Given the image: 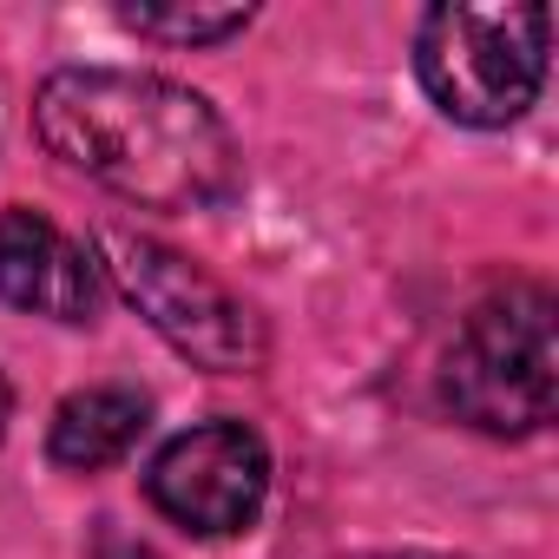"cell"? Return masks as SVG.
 Segmentation results:
<instances>
[{
    "label": "cell",
    "mask_w": 559,
    "mask_h": 559,
    "mask_svg": "<svg viewBox=\"0 0 559 559\" xmlns=\"http://www.w3.org/2000/svg\"><path fill=\"white\" fill-rule=\"evenodd\" d=\"M40 145L145 211H211L243 185V158L217 106L165 73L60 67L34 93Z\"/></svg>",
    "instance_id": "cell-1"
},
{
    "label": "cell",
    "mask_w": 559,
    "mask_h": 559,
    "mask_svg": "<svg viewBox=\"0 0 559 559\" xmlns=\"http://www.w3.org/2000/svg\"><path fill=\"white\" fill-rule=\"evenodd\" d=\"M552 389H559L552 290L507 284L487 304H474L441 369L448 408L480 435H539L552 421Z\"/></svg>",
    "instance_id": "cell-2"
},
{
    "label": "cell",
    "mask_w": 559,
    "mask_h": 559,
    "mask_svg": "<svg viewBox=\"0 0 559 559\" xmlns=\"http://www.w3.org/2000/svg\"><path fill=\"white\" fill-rule=\"evenodd\" d=\"M546 34H552V14L539 0H520V8H467V0H448V8L421 14L415 73L448 119L507 126L546 86Z\"/></svg>",
    "instance_id": "cell-3"
},
{
    "label": "cell",
    "mask_w": 559,
    "mask_h": 559,
    "mask_svg": "<svg viewBox=\"0 0 559 559\" xmlns=\"http://www.w3.org/2000/svg\"><path fill=\"white\" fill-rule=\"evenodd\" d=\"M106 276L126 290V304L178 349L191 356L198 369H217V376H243V369H263L270 356V336L257 323V310L243 297H230L204 263H191L185 250L158 243V237H139L126 224H99V257Z\"/></svg>",
    "instance_id": "cell-4"
},
{
    "label": "cell",
    "mask_w": 559,
    "mask_h": 559,
    "mask_svg": "<svg viewBox=\"0 0 559 559\" xmlns=\"http://www.w3.org/2000/svg\"><path fill=\"white\" fill-rule=\"evenodd\" d=\"M263 487H270V448L243 421H198L171 435L145 467L152 507L198 539L243 533L263 507Z\"/></svg>",
    "instance_id": "cell-5"
},
{
    "label": "cell",
    "mask_w": 559,
    "mask_h": 559,
    "mask_svg": "<svg viewBox=\"0 0 559 559\" xmlns=\"http://www.w3.org/2000/svg\"><path fill=\"white\" fill-rule=\"evenodd\" d=\"M0 304L53 323H93L99 310V263L40 211H0Z\"/></svg>",
    "instance_id": "cell-6"
},
{
    "label": "cell",
    "mask_w": 559,
    "mask_h": 559,
    "mask_svg": "<svg viewBox=\"0 0 559 559\" xmlns=\"http://www.w3.org/2000/svg\"><path fill=\"white\" fill-rule=\"evenodd\" d=\"M152 421V402L126 382H99V389H80L53 408V428H47V454L73 474H99L112 461H126L139 448Z\"/></svg>",
    "instance_id": "cell-7"
},
{
    "label": "cell",
    "mask_w": 559,
    "mask_h": 559,
    "mask_svg": "<svg viewBox=\"0 0 559 559\" xmlns=\"http://www.w3.org/2000/svg\"><path fill=\"white\" fill-rule=\"evenodd\" d=\"M119 27L165 47H217L250 27V8H119Z\"/></svg>",
    "instance_id": "cell-8"
},
{
    "label": "cell",
    "mask_w": 559,
    "mask_h": 559,
    "mask_svg": "<svg viewBox=\"0 0 559 559\" xmlns=\"http://www.w3.org/2000/svg\"><path fill=\"white\" fill-rule=\"evenodd\" d=\"M362 559H441V552H362Z\"/></svg>",
    "instance_id": "cell-9"
},
{
    "label": "cell",
    "mask_w": 559,
    "mask_h": 559,
    "mask_svg": "<svg viewBox=\"0 0 559 559\" xmlns=\"http://www.w3.org/2000/svg\"><path fill=\"white\" fill-rule=\"evenodd\" d=\"M8 408H14V395H8V382H0V435H8Z\"/></svg>",
    "instance_id": "cell-10"
}]
</instances>
